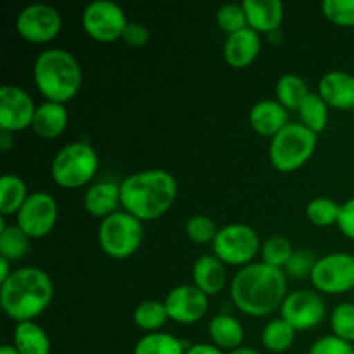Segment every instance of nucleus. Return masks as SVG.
Returning <instances> with one entry per match:
<instances>
[{
	"mask_svg": "<svg viewBox=\"0 0 354 354\" xmlns=\"http://www.w3.org/2000/svg\"><path fill=\"white\" fill-rule=\"evenodd\" d=\"M235 308L248 317H268L287 297V275L283 270L265 263H251L237 272L230 283Z\"/></svg>",
	"mask_w": 354,
	"mask_h": 354,
	"instance_id": "f257e3e1",
	"label": "nucleus"
},
{
	"mask_svg": "<svg viewBox=\"0 0 354 354\" xmlns=\"http://www.w3.org/2000/svg\"><path fill=\"white\" fill-rule=\"evenodd\" d=\"M121 187V206L140 221H152L168 213L178 192L175 176L166 169H144L127 176Z\"/></svg>",
	"mask_w": 354,
	"mask_h": 354,
	"instance_id": "f03ea898",
	"label": "nucleus"
},
{
	"mask_svg": "<svg viewBox=\"0 0 354 354\" xmlns=\"http://www.w3.org/2000/svg\"><path fill=\"white\" fill-rule=\"evenodd\" d=\"M54 297V283L47 272L37 266L12 270L9 279L0 283V304L16 324L35 322Z\"/></svg>",
	"mask_w": 354,
	"mask_h": 354,
	"instance_id": "7ed1b4c3",
	"label": "nucleus"
},
{
	"mask_svg": "<svg viewBox=\"0 0 354 354\" xmlns=\"http://www.w3.org/2000/svg\"><path fill=\"white\" fill-rule=\"evenodd\" d=\"M33 82L48 102L66 104L82 88V66L71 52L64 48H47L35 59Z\"/></svg>",
	"mask_w": 354,
	"mask_h": 354,
	"instance_id": "20e7f679",
	"label": "nucleus"
},
{
	"mask_svg": "<svg viewBox=\"0 0 354 354\" xmlns=\"http://www.w3.org/2000/svg\"><path fill=\"white\" fill-rule=\"evenodd\" d=\"M318 145V135L303 123H289L270 142L268 156L273 168L280 173H292L303 168Z\"/></svg>",
	"mask_w": 354,
	"mask_h": 354,
	"instance_id": "39448f33",
	"label": "nucleus"
},
{
	"mask_svg": "<svg viewBox=\"0 0 354 354\" xmlns=\"http://www.w3.org/2000/svg\"><path fill=\"white\" fill-rule=\"evenodd\" d=\"M99 169V154L88 142L64 145L50 165L52 180L62 189H80L93 180Z\"/></svg>",
	"mask_w": 354,
	"mask_h": 354,
	"instance_id": "423d86ee",
	"label": "nucleus"
},
{
	"mask_svg": "<svg viewBox=\"0 0 354 354\" xmlns=\"http://www.w3.org/2000/svg\"><path fill=\"white\" fill-rule=\"evenodd\" d=\"M100 249L109 258L124 259L133 256L144 241V225L127 211H116L104 218L97 232Z\"/></svg>",
	"mask_w": 354,
	"mask_h": 354,
	"instance_id": "0eeeda50",
	"label": "nucleus"
},
{
	"mask_svg": "<svg viewBox=\"0 0 354 354\" xmlns=\"http://www.w3.org/2000/svg\"><path fill=\"white\" fill-rule=\"evenodd\" d=\"M261 251L258 232L244 223H230L220 228L213 241V254L228 266H248Z\"/></svg>",
	"mask_w": 354,
	"mask_h": 354,
	"instance_id": "6e6552de",
	"label": "nucleus"
},
{
	"mask_svg": "<svg viewBox=\"0 0 354 354\" xmlns=\"http://www.w3.org/2000/svg\"><path fill=\"white\" fill-rule=\"evenodd\" d=\"M310 280L317 292L328 296H341L354 290V256L332 252L317 259Z\"/></svg>",
	"mask_w": 354,
	"mask_h": 354,
	"instance_id": "1a4fd4ad",
	"label": "nucleus"
},
{
	"mask_svg": "<svg viewBox=\"0 0 354 354\" xmlns=\"http://www.w3.org/2000/svg\"><path fill=\"white\" fill-rule=\"evenodd\" d=\"M127 24L124 10L111 0H95L88 3L82 14V26L85 33L100 44H111L123 38Z\"/></svg>",
	"mask_w": 354,
	"mask_h": 354,
	"instance_id": "9d476101",
	"label": "nucleus"
},
{
	"mask_svg": "<svg viewBox=\"0 0 354 354\" xmlns=\"http://www.w3.org/2000/svg\"><path fill=\"white\" fill-rule=\"evenodd\" d=\"M16 30L28 44H48L61 33L62 17L59 10L48 3H30L17 14Z\"/></svg>",
	"mask_w": 354,
	"mask_h": 354,
	"instance_id": "9b49d317",
	"label": "nucleus"
},
{
	"mask_svg": "<svg viewBox=\"0 0 354 354\" xmlns=\"http://www.w3.org/2000/svg\"><path fill=\"white\" fill-rule=\"evenodd\" d=\"M57 201L48 192H31L16 214L17 227L30 239H44L57 223Z\"/></svg>",
	"mask_w": 354,
	"mask_h": 354,
	"instance_id": "f8f14e48",
	"label": "nucleus"
},
{
	"mask_svg": "<svg viewBox=\"0 0 354 354\" xmlns=\"http://www.w3.org/2000/svg\"><path fill=\"white\" fill-rule=\"evenodd\" d=\"M327 315L320 292L310 289H299L287 294L280 306V318L287 322L294 330H310L324 322Z\"/></svg>",
	"mask_w": 354,
	"mask_h": 354,
	"instance_id": "ddd939ff",
	"label": "nucleus"
},
{
	"mask_svg": "<svg viewBox=\"0 0 354 354\" xmlns=\"http://www.w3.org/2000/svg\"><path fill=\"white\" fill-rule=\"evenodd\" d=\"M169 320L180 325H192L203 320L209 308V297L194 283H183L168 292L162 301Z\"/></svg>",
	"mask_w": 354,
	"mask_h": 354,
	"instance_id": "4468645a",
	"label": "nucleus"
},
{
	"mask_svg": "<svg viewBox=\"0 0 354 354\" xmlns=\"http://www.w3.org/2000/svg\"><path fill=\"white\" fill-rule=\"evenodd\" d=\"M35 106L30 93L16 85H3L0 88V130L16 131L26 130L33 124Z\"/></svg>",
	"mask_w": 354,
	"mask_h": 354,
	"instance_id": "2eb2a0df",
	"label": "nucleus"
},
{
	"mask_svg": "<svg viewBox=\"0 0 354 354\" xmlns=\"http://www.w3.org/2000/svg\"><path fill=\"white\" fill-rule=\"evenodd\" d=\"M261 52V35L252 28H244L228 35L223 45L225 61L235 69H244L258 59Z\"/></svg>",
	"mask_w": 354,
	"mask_h": 354,
	"instance_id": "dca6fc26",
	"label": "nucleus"
},
{
	"mask_svg": "<svg viewBox=\"0 0 354 354\" xmlns=\"http://www.w3.org/2000/svg\"><path fill=\"white\" fill-rule=\"evenodd\" d=\"M318 93L334 109H354V76L335 69L322 76L318 83Z\"/></svg>",
	"mask_w": 354,
	"mask_h": 354,
	"instance_id": "f3484780",
	"label": "nucleus"
},
{
	"mask_svg": "<svg viewBox=\"0 0 354 354\" xmlns=\"http://www.w3.org/2000/svg\"><path fill=\"white\" fill-rule=\"evenodd\" d=\"M249 123L256 133L273 138L289 124V111L279 100H259L249 111Z\"/></svg>",
	"mask_w": 354,
	"mask_h": 354,
	"instance_id": "a211bd4d",
	"label": "nucleus"
},
{
	"mask_svg": "<svg viewBox=\"0 0 354 354\" xmlns=\"http://www.w3.org/2000/svg\"><path fill=\"white\" fill-rule=\"evenodd\" d=\"M121 204V187L120 183L102 180V182L92 183L83 194V207L86 213L95 218H107L116 213L118 206Z\"/></svg>",
	"mask_w": 354,
	"mask_h": 354,
	"instance_id": "6ab92c4d",
	"label": "nucleus"
},
{
	"mask_svg": "<svg viewBox=\"0 0 354 354\" xmlns=\"http://www.w3.org/2000/svg\"><path fill=\"white\" fill-rule=\"evenodd\" d=\"M242 7L248 17V26L259 35L279 30L283 21V3L280 0H244Z\"/></svg>",
	"mask_w": 354,
	"mask_h": 354,
	"instance_id": "aec40b11",
	"label": "nucleus"
},
{
	"mask_svg": "<svg viewBox=\"0 0 354 354\" xmlns=\"http://www.w3.org/2000/svg\"><path fill=\"white\" fill-rule=\"evenodd\" d=\"M192 280L207 297L216 296L227 286V270L214 254H203L192 266Z\"/></svg>",
	"mask_w": 354,
	"mask_h": 354,
	"instance_id": "412c9836",
	"label": "nucleus"
},
{
	"mask_svg": "<svg viewBox=\"0 0 354 354\" xmlns=\"http://www.w3.org/2000/svg\"><path fill=\"white\" fill-rule=\"evenodd\" d=\"M68 121L69 114L64 104L45 100L44 104L37 106L31 128L44 140H54L59 135L64 133Z\"/></svg>",
	"mask_w": 354,
	"mask_h": 354,
	"instance_id": "4be33fe9",
	"label": "nucleus"
},
{
	"mask_svg": "<svg viewBox=\"0 0 354 354\" xmlns=\"http://www.w3.org/2000/svg\"><path fill=\"white\" fill-rule=\"evenodd\" d=\"M207 332H209L213 346H216L221 351H234V349L241 348L244 342V327L237 318L227 313L211 318Z\"/></svg>",
	"mask_w": 354,
	"mask_h": 354,
	"instance_id": "5701e85b",
	"label": "nucleus"
},
{
	"mask_svg": "<svg viewBox=\"0 0 354 354\" xmlns=\"http://www.w3.org/2000/svg\"><path fill=\"white\" fill-rule=\"evenodd\" d=\"M14 348L19 354H50V339L37 322H23L14 328Z\"/></svg>",
	"mask_w": 354,
	"mask_h": 354,
	"instance_id": "b1692460",
	"label": "nucleus"
},
{
	"mask_svg": "<svg viewBox=\"0 0 354 354\" xmlns=\"http://www.w3.org/2000/svg\"><path fill=\"white\" fill-rule=\"evenodd\" d=\"M28 187L24 180L17 175H7L0 180V214L2 218L17 214L28 199Z\"/></svg>",
	"mask_w": 354,
	"mask_h": 354,
	"instance_id": "393cba45",
	"label": "nucleus"
},
{
	"mask_svg": "<svg viewBox=\"0 0 354 354\" xmlns=\"http://www.w3.org/2000/svg\"><path fill=\"white\" fill-rule=\"evenodd\" d=\"M31 239L17 225H7L0 220V256L9 261L24 258L30 252Z\"/></svg>",
	"mask_w": 354,
	"mask_h": 354,
	"instance_id": "a878e982",
	"label": "nucleus"
},
{
	"mask_svg": "<svg viewBox=\"0 0 354 354\" xmlns=\"http://www.w3.org/2000/svg\"><path fill=\"white\" fill-rule=\"evenodd\" d=\"M301 116V123L310 128L315 133H320L327 128L328 123V104L322 99L318 92H310L297 109Z\"/></svg>",
	"mask_w": 354,
	"mask_h": 354,
	"instance_id": "bb28decb",
	"label": "nucleus"
},
{
	"mask_svg": "<svg viewBox=\"0 0 354 354\" xmlns=\"http://www.w3.org/2000/svg\"><path fill=\"white\" fill-rule=\"evenodd\" d=\"M296 330L283 318H273L261 332V342L270 353H286L292 348Z\"/></svg>",
	"mask_w": 354,
	"mask_h": 354,
	"instance_id": "cd10ccee",
	"label": "nucleus"
},
{
	"mask_svg": "<svg viewBox=\"0 0 354 354\" xmlns=\"http://www.w3.org/2000/svg\"><path fill=\"white\" fill-rule=\"evenodd\" d=\"M185 344L178 337L166 332L145 334L137 341L133 354H185Z\"/></svg>",
	"mask_w": 354,
	"mask_h": 354,
	"instance_id": "c85d7f7f",
	"label": "nucleus"
},
{
	"mask_svg": "<svg viewBox=\"0 0 354 354\" xmlns=\"http://www.w3.org/2000/svg\"><path fill=\"white\" fill-rule=\"evenodd\" d=\"M277 100L286 107L287 111H297L304 97L310 93L306 82L297 75L280 76L275 85Z\"/></svg>",
	"mask_w": 354,
	"mask_h": 354,
	"instance_id": "c756f323",
	"label": "nucleus"
},
{
	"mask_svg": "<svg viewBox=\"0 0 354 354\" xmlns=\"http://www.w3.org/2000/svg\"><path fill=\"white\" fill-rule=\"evenodd\" d=\"M168 320V311H166L165 303H161V301H144L133 310V324L138 328L147 332V334L159 332Z\"/></svg>",
	"mask_w": 354,
	"mask_h": 354,
	"instance_id": "7c9ffc66",
	"label": "nucleus"
},
{
	"mask_svg": "<svg viewBox=\"0 0 354 354\" xmlns=\"http://www.w3.org/2000/svg\"><path fill=\"white\" fill-rule=\"evenodd\" d=\"M294 251L296 249L292 248V244H290V241L286 235H272V237H268L263 242L259 252H261V261L265 265L283 270Z\"/></svg>",
	"mask_w": 354,
	"mask_h": 354,
	"instance_id": "2f4dec72",
	"label": "nucleus"
},
{
	"mask_svg": "<svg viewBox=\"0 0 354 354\" xmlns=\"http://www.w3.org/2000/svg\"><path fill=\"white\" fill-rule=\"evenodd\" d=\"M339 213H341V204L328 197H315L306 206V216L315 227L325 228L337 225Z\"/></svg>",
	"mask_w": 354,
	"mask_h": 354,
	"instance_id": "473e14b6",
	"label": "nucleus"
},
{
	"mask_svg": "<svg viewBox=\"0 0 354 354\" xmlns=\"http://www.w3.org/2000/svg\"><path fill=\"white\" fill-rule=\"evenodd\" d=\"M330 328L335 337L354 342V303H341L332 310Z\"/></svg>",
	"mask_w": 354,
	"mask_h": 354,
	"instance_id": "72a5a7b5",
	"label": "nucleus"
},
{
	"mask_svg": "<svg viewBox=\"0 0 354 354\" xmlns=\"http://www.w3.org/2000/svg\"><path fill=\"white\" fill-rule=\"evenodd\" d=\"M216 23L225 33L232 35L248 28V17L242 3H225L218 9Z\"/></svg>",
	"mask_w": 354,
	"mask_h": 354,
	"instance_id": "f704fd0d",
	"label": "nucleus"
},
{
	"mask_svg": "<svg viewBox=\"0 0 354 354\" xmlns=\"http://www.w3.org/2000/svg\"><path fill=\"white\" fill-rule=\"evenodd\" d=\"M185 234L194 244H213L218 228L211 218L204 216V214H196V216H190L189 221H187Z\"/></svg>",
	"mask_w": 354,
	"mask_h": 354,
	"instance_id": "c9c22d12",
	"label": "nucleus"
},
{
	"mask_svg": "<svg viewBox=\"0 0 354 354\" xmlns=\"http://www.w3.org/2000/svg\"><path fill=\"white\" fill-rule=\"evenodd\" d=\"M324 16L337 26H354V0H325Z\"/></svg>",
	"mask_w": 354,
	"mask_h": 354,
	"instance_id": "e433bc0d",
	"label": "nucleus"
},
{
	"mask_svg": "<svg viewBox=\"0 0 354 354\" xmlns=\"http://www.w3.org/2000/svg\"><path fill=\"white\" fill-rule=\"evenodd\" d=\"M315 265H317V258L313 256V252L308 251V249H296L286 268H283V272L290 279L301 280L304 277H311Z\"/></svg>",
	"mask_w": 354,
	"mask_h": 354,
	"instance_id": "4c0bfd02",
	"label": "nucleus"
},
{
	"mask_svg": "<svg viewBox=\"0 0 354 354\" xmlns=\"http://www.w3.org/2000/svg\"><path fill=\"white\" fill-rule=\"evenodd\" d=\"M308 354H354V346L342 339L332 335H324L311 344Z\"/></svg>",
	"mask_w": 354,
	"mask_h": 354,
	"instance_id": "58836bf2",
	"label": "nucleus"
},
{
	"mask_svg": "<svg viewBox=\"0 0 354 354\" xmlns=\"http://www.w3.org/2000/svg\"><path fill=\"white\" fill-rule=\"evenodd\" d=\"M121 40H124V44L130 45V47L142 48L149 44V40H151V31H149V28L145 26V24L128 23L127 28H124V33Z\"/></svg>",
	"mask_w": 354,
	"mask_h": 354,
	"instance_id": "ea45409f",
	"label": "nucleus"
},
{
	"mask_svg": "<svg viewBox=\"0 0 354 354\" xmlns=\"http://www.w3.org/2000/svg\"><path fill=\"white\" fill-rule=\"evenodd\" d=\"M339 230L342 232V235L354 241V197L353 199L346 201L344 204H341V213H339L337 220Z\"/></svg>",
	"mask_w": 354,
	"mask_h": 354,
	"instance_id": "a19ab883",
	"label": "nucleus"
},
{
	"mask_svg": "<svg viewBox=\"0 0 354 354\" xmlns=\"http://www.w3.org/2000/svg\"><path fill=\"white\" fill-rule=\"evenodd\" d=\"M185 354H225V353L221 351V349H218L216 346L199 342V344H194L192 348L187 349Z\"/></svg>",
	"mask_w": 354,
	"mask_h": 354,
	"instance_id": "79ce46f5",
	"label": "nucleus"
},
{
	"mask_svg": "<svg viewBox=\"0 0 354 354\" xmlns=\"http://www.w3.org/2000/svg\"><path fill=\"white\" fill-rule=\"evenodd\" d=\"M12 145H14V133L0 130V149H2L3 152H7Z\"/></svg>",
	"mask_w": 354,
	"mask_h": 354,
	"instance_id": "37998d69",
	"label": "nucleus"
},
{
	"mask_svg": "<svg viewBox=\"0 0 354 354\" xmlns=\"http://www.w3.org/2000/svg\"><path fill=\"white\" fill-rule=\"evenodd\" d=\"M10 273H12L10 272V261L0 256V283L6 282V280L10 277Z\"/></svg>",
	"mask_w": 354,
	"mask_h": 354,
	"instance_id": "c03bdc74",
	"label": "nucleus"
},
{
	"mask_svg": "<svg viewBox=\"0 0 354 354\" xmlns=\"http://www.w3.org/2000/svg\"><path fill=\"white\" fill-rule=\"evenodd\" d=\"M266 37H268V40L272 41V44H280V41H282V38H283L282 28H279V30L272 31V33H268V35H266Z\"/></svg>",
	"mask_w": 354,
	"mask_h": 354,
	"instance_id": "a18cd8bd",
	"label": "nucleus"
},
{
	"mask_svg": "<svg viewBox=\"0 0 354 354\" xmlns=\"http://www.w3.org/2000/svg\"><path fill=\"white\" fill-rule=\"evenodd\" d=\"M228 354H261L258 351V349L254 348H248V346H241V348L234 349V351H230Z\"/></svg>",
	"mask_w": 354,
	"mask_h": 354,
	"instance_id": "49530a36",
	"label": "nucleus"
},
{
	"mask_svg": "<svg viewBox=\"0 0 354 354\" xmlns=\"http://www.w3.org/2000/svg\"><path fill=\"white\" fill-rule=\"evenodd\" d=\"M0 354H19V353H17V349L14 348V344H3L2 348H0Z\"/></svg>",
	"mask_w": 354,
	"mask_h": 354,
	"instance_id": "de8ad7c7",
	"label": "nucleus"
}]
</instances>
